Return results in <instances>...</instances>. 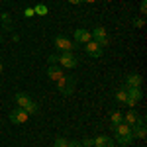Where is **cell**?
<instances>
[{"mask_svg": "<svg viewBox=\"0 0 147 147\" xmlns=\"http://www.w3.org/2000/svg\"><path fill=\"white\" fill-rule=\"evenodd\" d=\"M114 129V136H116V141L120 143V145H129L131 141H134V134H131V127L127 124H122L116 125V127H112Z\"/></svg>", "mask_w": 147, "mask_h": 147, "instance_id": "6da1fadb", "label": "cell"}, {"mask_svg": "<svg viewBox=\"0 0 147 147\" xmlns=\"http://www.w3.org/2000/svg\"><path fill=\"white\" fill-rule=\"evenodd\" d=\"M57 82V90L61 92L63 96H71L73 92H75V84H77V79L75 77H69V75H63Z\"/></svg>", "mask_w": 147, "mask_h": 147, "instance_id": "7a4b0ae2", "label": "cell"}, {"mask_svg": "<svg viewBox=\"0 0 147 147\" xmlns=\"http://www.w3.org/2000/svg\"><path fill=\"white\" fill-rule=\"evenodd\" d=\"M53 45H55L57 49H61V51H75V49L79 47V43H73L65 35H55V37H53Z\"/></svg>", "mask_w": 147, "mask_h": 147, "instance_id": "3957f363", "label": "cell"}, {"mask_svg": "<svg viewBox=\"0 0 147 147\" xmlns=\"http://www.w3.org/2000/svg\"><path fill=\"white\" fill-rule=\"evenodd\" d=\"M57 63L63 69H75L79 65V59L73 55V51H63V53L59 55V61H57Z\"/></svg>", "mask_w": 147, "mask_h": 147, "instance_id": "277c9868", "label": "cell"}, {"mask_svg": "<svg viewBox=\"0 0 147 147\" xmlns=\"http://www.w3.org/2000/svg\"><path fill=\"white\" fill-rule=\"evenodd\" d=\"M90 34H92V39H94V41H96V43H98L100 47H106L108 43H110V39H108V34H106V30H104L102 26H96V28L92 30Z\"/></svg>", "mask_w": 147, "mask_h": 147, "instance_id": "5b68a950", "label": "cell"}, {"mask_svg": "<svg viewBox=\"0 0 147 147\" xmlns=\"http://www.w3.org/2000/svg\"><path fill=\"white\" fill-rule=\"evenodd\" d=\"M28 120H30V116H28V112H26L24 108H20V106H18V108H14V110L10 112V122H12V124H16V125H22V124H26Z\"/></svg>", "mask_w": 147, "mask_h": 147, "instance_id": "8992f818", "label": "cell"}, {"mask_svg": "<svg viewBox=\"0 0 147 147\" xmlns=\"http://www.w3.org/2000/svg\"><path fill=\"white\" fill-rule=\"evenodd\" d=\"M84 51L88 53L90 57H94V59H98V57H102V47L94 41V39H90L88 43H84Z\"/></svg>", "mask_w": 147, "mask_h": 147, "instance_id": "52a82bcc", "label": "cell"}, {"mask_svg": "<svg viewBox=\"0 0 147 147\" xmlns=\"http://www.w3.org/2000/svg\"><path fill=\"white\" fill-rule=\"evenodd\" d=\"M139 122H143V118H139L136 110H127V112L124 114V124H127L129 127H134V125H137Z\"/></svg>", "mask_w": 147, "mask_h": 147, "instance_id": "ba28073f", "label": "cell"}, {"mask_svg": "<svg viewBox=\"0 0 147 147\" xmlns=\"http://www.w3.org/2000/svg\"><path fill=\"white\" fill-rule=\"evenodd\" d=\"M90 39H92V34L84 28H79L75 32V43H88Z\"/></svg>", "mask_w": 147, "mask_h": 147, "instance_id": "9c48e42d", "label": "cell"}, {"mask_svg": "<svg viewBox=\"0 0 147 147\" xmlns=\"http://www.w3.org/2000/svg\"><path fill=\"white\" fill-rule=\"evenodd\" d=\"M63 75L65 73H63V67L61 65H49V69H47V77L51 80H59Z\"/></svg>", "mask_w": 147, "mask_h": 147, "instance_id": "30bf717a", "label": "cell"}, {"mask_svg": "<svg viewBox=\"0 0 147 147\" xmlns=\"http://www.w3.org/2000/svg\"><path fill=\"white\" fill-rule=\"evenodd\" d=\"M116 143H114L112 137L108 136H96L94 137V147H114Z\"/></svg>", "mask_w": 147, "mask_h": 147, "instance_id": "8fae6325", "label": "cell"}, {"mask_svg": "<svg viewBox=\"0 0 147 147\" xmlns=\"http://www.w3.org/2000/svg\"><path fill=\"white\" fill-rule=\"evenodd\" d=\"M131 134H134V139H143L147 136V127H145V122H139L137 125L131 127Z\"/></svg>", "mask_w": 147, "mask_h": 147, "instance_id": "7c38bea8", "label": "cell"}, {"mask_svg": "<svg viewBox=\"0 0 147 147\" xmlns=\"http://www.w3.org/2000/svg\"><path fill=\"white\" fill-rule=\"evenodd\" d=\"M141 82H143V79H141V75H137V73H131V75H127L125 77V84L124 86H141Z\"/></svg>", "mask_w": 147, "mask_h": 147, "instance_id": "4fadbf2b", "label": "cell"}, {"mask_svg": "<svg viewBox=\"0 0 147 147\" xmlns=\"http://www.w3.org/2000/svg\"><path fill=\"white\" fill-rule=\"evenodd\" d=\"M125 90H127V96L129 98H134L136 102H139L141 98H143V92H141V86H125Z\"/></svg>", "mask_w": 147, "mask_h": 147, "instance_id": "5bb4252c", "label": "cell"}, {"mask_svg": "<svg viewBox=\"0 0 147 147\" xmlns=\"http://www.w3.org/2000/svg\"><path fill=\"white\" fill-rule=\"evenodd\" d=\"M16 102H18V106H20V108H26V106L32 102V98H30L26 92H18V94H16Z\"/></svg>", "mask_w": 147, "mask_h": 147, "instance_id": "9a60e30c", "label": "cell"}, {"mask_svg": "<svg viewBox=\"0 0 147 147\" xmlns=\"http://www.w3.org/2000/svg\"><path fill=\"white\" fill-rule=\"evenodd\" d=\"M110 122H112V127H116V125H120L122 122H124V114L120 112V110H116V112L110 114Z\"/></svg>", "mask_w": 147, "mask_h": 147, "instance_id": "2e32d148", "label": "cell"}, {"mask_svg": "<svg viewBox=\"0 0 147 147\" xmlns=\"http://www.w3.org/2000/svg\"><path fill=\"white\" fill-rule=\"evenodd\" d=\"M116 100L120 102V104H124V102L127 100V90H125V86H122V88L116 90Z\"/></svg>", "mask_w": 147, "mask_h": 147, "instance_id": "e0dca14e", "label": "cell"}, {"mask_svg": "<svg viewBox=\"0 0 147 147\" xmlns=\"http://www.w3.org/2000/svg\"><path fill=\"white\" fill-rule=\"evenodd\" d=\"M24 110L28 112V116H34V114H37V112H39V104L32 100L30 104H28V106H26V108H24Z\"/></svg>", "mask_w": 147, "mask_h": 147, "instance_id": "ac0fdd59", "label": "cell"}, {"mask_svg": "<svg viewBox=\"0 0 147 147\" xmlns=\"http://www.w3.org/2000/svg\"><path fill=\"white\" fill-rule=\"evenodd\" d=\"M34 12L37 16H47L49 14V8H47L45 4H37V6H34Z\"/></svg>", "mask_w": 147, "mask_h": 147, "instance_id": "d6986e66", "label": "cell"}, {"mask_svg": "<svg viewBox=\"0 0 147 147\" xmlns=\"http://www.w3.org/2000/svg\"><path fill=\"white\" fill-rule=\"evenodd\" d=\"M69 145V139L67 137H55V141H53V147H67Z\"/></svg>", "mask_w": 147, "mask_h": 147, "instance_id": "ffe728a7", "label": "cell"}, {"mask_svg": "<svg viewBox=\"0 0 147 147\" xmlns=\"http://www.w3.org/2000/svg\"><path fill=\"white\" fill-rule=\"evenodd\" d=\"M2 24H4V30H8V32L12 30V18L8 14H2Z\"/></svg>", "mask_w": 147, "mask_h": 147, "instance_id": "44dd1931", "label": "cell"}, {"mask_svg": "<svg viewBox=\"0 0 147 147\" xmlns=\"http://www.w3.org/2000/svg\"><path fill=\"white\" fill-rule=\"evenodd\" d=\"M80 145L82 147H94V137H84V139L80 141Z\"/></svg>", "mask_w": 147, "mask_h": 147, "instance_id": "7402d4cb", "label": "cell"}, {"mask_svg": "<svg viewBox=\"0 0 147 147\" xmlns=\"http://www.w3.org/2000/svg\"><path fill=\"white\" fill-rule=\"evenodd\" d=\"M134 26H136V28H143V26H145V20H143V18H134Z\"/></svg>", "mask_w": 147, "mask_h": 147, "instance_id": "603a6c76", "label": "cell"}, {"mask_svg": "<svg viewBox=\"0 0 147 147\" xmlns=\"http://www.w3.org/2000/svg\"><path fill=\"white\" fill-rule=\"evenodd\" d=\"M47 61H49V65H59V63H57V61H59V55H49Z\"/></svg>", "mask_w": 147, "mask_h": 147, "instance_id": "cb8c5ba5", "label": "cell"}, {"mask_svg": "<svg viewBox=\"0 0 147 147\" xmlns=\"http://www.w3.org/2000/svg\"><path fill=\"white\" fill-rule=\"evenodd\" d=\"M139 12L145 16L147 14V0H141V4H139Z\"/></svg>", "mask_w": 147, "mask_h": 147, "instance_id": "d4e9b609", "label": "cell"}, {"mask_svg": "<svg viewBox=\"0 0 147 147\" xmlns=\"http://www.w3.org/2000/svg\"><path fill=\"white\" fill-rule=\"evenodd\" d=\"M24 16H26V18H32V16H35L34 8H26V10H24Z\"/></svg>", "mask_w": 147, "mask_h": 147, "instance_id": "484cf974", "label": "cell"}, {"mask_svg": "<svg viewBox=\"0 0 147 147\" xmlns=\"http://www.w3.org/2000/svg\"><path fill=\"white\" fill-rule=\"evenodd\" d=\"M67 147H82V145H80L79 141H69V145H67Z\"/></svg>", "mask_w": 147, "mask_h": 147, "instance_id": "4316f807", "label": "cell"}, {"mask_svg": "<svg viewBox=\"0 0 147 147\" xmlns=\"http://www.w3.org/2000/svg\"><path fill=\"white\" fill-rule=\"evenodd\" d=\"M69 4H73V6H77V4H82V0H67Z\"/></svg>", "mask_w": 147, "mask_h": 147, "instance_id": "83f0119b", "label": "cell"}, {"mask_svg": "<svg viewBox=\"0 0 147 147\" xmlns=\"http://www.w3.org/2000/svg\"><path fill=\"white\" fill-rule=\"evenodd\" d=\"M82 2H86V4H94L96 0H82Z\"/></svg>", "mask_w": 147, "mask_h": 147, "instance_id": "f1b7e54d", "label": "cell"}, {"mask_svg": "<svg viewBox=\"0 0 147 147\" xmlns=\"http://www.w3.org/2000/svg\"><path fill=\"white\" fill-rule=\"evenodd\" d=\"M2 71H4V65H2V63H0V73H2Z\"/></svg>", "mask_w": 147, "mask_h": 147, "instance_id": "f546056e", "label": "cell"}, {"mask_svg": "<svg viewBox=\"0 0 147 147\" xmlns=\"http://www.w3.org/2000/svg\"><path fill=\"white\" fill-rule=\"evenodd\" d=\"M0 43H2V35H0Z\"/></svg>", "mask_w": 147, "mask_h": 147, "instance_id": "4dcf8cb0", "label": "cell"}]
</instances>
